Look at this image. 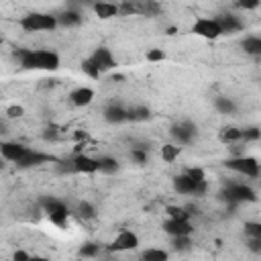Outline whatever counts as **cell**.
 Returning <instances> with one entry per match:
<instances>
[{"mask_svg": "<svg viewBox=\"0 0 261 261\" xmlns=\"http://www.w3.org/2000/svg\"><path fill=\"white\" fill-rule=\"evenodd\" d=\"M14 57L22 69H43V71L59 69V55L51 49H16Z\"/></svg>", "mask_w": 261, "mask_h": 261, "instance_id": "obj_1", "label": "cell"}, {"mask_svg": "<svg viewBox=\"0 0 261 261\" xmlns=\"http://www.w3.org/2000/svg\"><path fill=\"white\" fill-rule=\"evenodd\" d=\"M20 29L27 33H41V31H53L59 27L57 22V14H49V12H29L18 20Z\"/></svg>", "mask_w": 261, "mask_h": 261, "instance_id": "obj_2", "label": "cell"}, {"mask_svg": "<svg viewBox=\"0 0 261 261\" xmlns=\"http://www.w3.org/2000/svg\"><path fill=\"white\" fill-rule=\"evenodd\" d=\"M224 167L234 171V173H241L245 177H259L261 175V163L249 155H234V157L224 161Z\"/></svg>", "mask_w": 261, "mask_h": 261, "instance_id": "obj_3", "label": "cell"}, {"mask_svg": "<svg viewBox=\"0 0 261 261\" xmlns=\"http://www.w3.org/2000/svg\"><path fill=\"white\" fill-rule=\"evenodd\" d=\"M41 206H43V210L47 212L49 220H51L55 226H61V228L67 226L69 210H67V206H65L59 198H55V196H43V198H41Z\"/></svg>", "mask_w": 261, "mask_h": 261, "instance_id": "obj_4", "label": "cell"}, {"mask_svg": "<svg viewBox=\"0 0 261 261\" xmlns=\"http://www.w3.org/2000/svg\"><path fill=\"white\" fill-rule=\"evenodd\" d=\"M220 196L230 204H243V202H255L257 200L255 190L247 184H228L222 188Z\"/></svg>", "mask_w": 261, "mask_h": 261, "instance_id": "obj_5", "label": "cell"}, {"mask_svg": "<svg viewBox=\"0 0 261 261\" xmlns=\"http://www.w3.org/2000/svg\"><path fill=\"white\" fill-rule=\"evenodd\" d=\"M169 135L177 145H190L198 137V128H196V124L192 120H179V122L171 124Z\"/></svg>", "mask_w": 261, "mask_h": 261, "instance_id": "obj_6", "label": "cell"}, {"mask_svg": "<svg viewBox=\"0 0 261 261\" xmlns=\"http://www.w3.org/2000/svg\"><path fill=\"white\" fill-rule=\"evenodd\" d=\"M192 33L202 37V39L214 41V39H218L222 35V29H220V24H218V20L214 16L212 18H196V22L192 24Z\"/></svg>", "mask_w": 261, "mask_h": 261, "instance_id": "obj_7", "label": "cell"}, {"mask_svg": "<svg viewBox=\"0 0 261 261\" xmlns=\"http://www.w3.org/2000/svg\"><path fill=\"white\" fill-rule=\"evenodd\" d=\"M31 151V147L22 145V143H16V141H2L0 143V153L6 161H12V163H18L27 153Z\"/></svg>", "mask_w": 261, "mask_h": 261, "instance_id": "obj_8", "label": "cell"}, {"mask_svg": "<svg viewBox=\"0 0 261 261\" xmlns=\"http://www.w3.org/2000/svg\"><path fill=\"white\" fill-rule=\"evenodd\" d=\"M55 161H57V157H53V155H49V153H41V151L31 149V151L16 163V167H20V169H31V167H39V165H43V163H55Z\"/></svg>", "mask_w": 261, "mask_h": 261, "instance_id": "obj_9", "label": "cell"}, {"mask_svg": "<svg viewBox=\"0 0 261 261\" xmlns=\"http://www.w3.org/2000/svg\"><path fill=\"white\" fill-rule=\"evenodd\" d=\"M137 247H139V237L133 230H120L114 237L110 251H135Z\"/></svg>", "mask_w": 261, "mask_h": 261, "instance_id": "obj_10", "label": "cell"}, {"mask_svg": "<svg viewBox=\"0 0 261 261\" xmlns=\"http://www.w3.org/2000/svg\"><path fill=\"white\" fill-rule=\"evenodd\" d=\"M169 237H181V234H192L194 232V226L190 220H181V218H171L167 216V220L163 222L161 226Z\"/></svg>", "mask_w": 261, "mask_h": 261, "instance_id": "obj_11", "label": "cell"}, {"mask_svg": "<svg viewBox=\"0 0 261 261\" xmlns=\"http://www.w3.org/2000/svg\"><path fill=\"white\" fill-rule=\"evenodd\" d=\"M102 116H104V120H106L108 124H122V122H128V108H124L122 104L110 102V104L104 108Z\"/></svg>", "mask_w": 261, "mask_h": 261, "instance_id": "obj_12", "label": "cell"}, {"mask_svg": "<svg viewBox=\"0 0 261 261\" xmlns=\"http://www.w3.org/2000/svg\"><path fill=\"white\" fill-rule=\"evenodd\" d=\"M71 159H73L75 173L92 175V173L98 171V157H90V155H86V153H75Z\"/></svg>", "mask_w": 261, "mask_h": 261, "instance_id": "obj_13", "label": "cell"}, {"mask_svg": "<svg viewBox=\"0 0 261 261\" xmlns=\"http://www.w3.org/2000/svg\"><path fill=\"white\" fill-rule=\"evenodd\" d=\"M90 57L96 61V65L100 67L102 73H104V71H110V69L116 67V59H114V55L110 53L108 47H98V49H94V53H92Z\"/></svg>", "mask_w": 261, "mask_h": 261, "instance_id": "obj_14", "label": "cell"}, {"mask_svg": "<svg viewBox=\"0 0 261 261\" xmlns=\"http://www.w3.org/2000/svg\"><path fill=\"white\" fill-rule=\"evenodd\" d=\"M214 18L218 20V24L222 29V35H232V33L243 31V20L232 12H224V14H218Z\"/></svg>", "mask_w": 261, "mask_h": 261, "instance_id": "obj_15", "label": "cell"}, {"mask_svg": "<svg viewBox=\"0 0 261 261\" xmlns=\"http://www.w3.org/2000/svg\"><path fill=\"white\" fill-rule=\"evenodd\" d=\"M92 10H94L96 16L102 18V20H108V18H114L116 14H120L118 4L112 2V0H96L94 6H92Z\"/></svg>", "mask_w": 261, "mask_h": 261, "instance_id": "obj_16", "label": "cell"}, {"mask_svg": "<svg viewBox=\"0 0 261 261\" xmlns=\"http://www.w3.org/2000/svg\"><path fill=\"white\" fill-rule=\"evenodd\" d=\"M82 20H84L82 12H80L77 8H73V6H71V8H65V10H61V12L57 14V22H59V27H65V29L80 27Z\"/></svg>", "mask_w": 261, "mask_h": 261, "instance_id": "obj_17", "label": "cell"}, {"mask_svg": "<svg viewBox=\"0 0 261 261\" xmlns=\"http://www.w3.org/2000/svg\"><path fill=\"white\" fill-rule=\"evenodd\" d=\"M173 190L181 196H194V190H196V179H192L186 171L184 173H177L173 177Z\"/></svg>", "mask_w": 261, "mask_h": 261, "instance_id": "obj_18", "label": "cell"}, {"mask_svg": "<svg viewBox=\"0 0 261 261\" xmlns=\"http://www.w3.org/2000/svg\"><path fill=\"white\" fill-rule=\"evenodd\" d=\"M69 100H71L73 106H88V104H92V100H94V90L88 88V86H80V88L71 90Z\"/></svg>", "mask_w": 261, "mask_h": 261, "instance_id": "obj_19", "label": "cell"}, {"mask_svg": "<svg viewBox=\"0 0 261 261\" xmlns=\"http://www.w3.org/2000/svg\"><path fill=\"white\" fill-rule=\"evenodd\" d=\"M151 118V108L145 104H133L128 106V122H145Z\"/></svg>", "mask_w": 261, "mask_h": 261, "instance_id": "obj_20", "label": "cell"}, {"mask_svg": "<svg viewBox=\"0 0 261 261\" xmlns=\"http://www.w3.org/2000/svg\"><path fill=\"white\" fill-rule=\"evenodd\" d=\"M128 157H130V161H133L135 165H145V163L149 161V145H145V143L133 145Z\"/></svg>", "mask_w": 261, "mask_h": 261, "instance_id": "obj_21", "label": "cell"}, {"mask_svg": "<svg viewBox=\"0 0 261 261\" xmlns=\"http://www.w3.org/2000/svg\"><path fill=\"white\" fill-rule=\"evenodd\" d=\"M118 169H120L118 159H114V157H110V155L98 157V171H100V173H104V175H114V173H118Z\"/></svg>", "mask_w": 261, "mask_h": 261, "instance_id": "obj_22", "label": "cell"}, {"mask_svg": "<svg viewBox=\"0 0 261 261\" xmlns=\"http://www.w3.org/2000/svg\"><path fill=\"white\" fill-rule=\"evenodd\" d=\"M241 137H243V128H239V126H222L220 133H218V139H220L224 145L239 143Z\"/></svg>", "mask_w": 261, "mask_h": 261, "instance_id": "obj_23", "label": "cell"}, {"mask_svg": "<svg viewBox=\"0 0 261 261\" xmlns=\"http://www.w3.org/2000/svg\"><path fill=\"white\" fill-rule=\"evenodd\" d=\"M241 49L247 55H261V37L259 35H247L241 41Z\"/></svg>", "mask_w": 261, "mask_h": 261, "instance_id": "obj_24", "label": "cell"}, {"mask_svg": "<svg viewBox=\"0 0 261 261\" xmlns=\"http://www.w3.org/2000/svg\"><path fill=\"white\" fill-rule=\"evenodd\" d=\"M137 4V14H145V16H155L161 12V6L159 2L155 0H141V2H135Z\"/></svg>", "mask_w": 261, "mask_h": 261, "instance_id": "obj_25", "label": "cell"}, {"mask_svg": "<svg viewBox=\"0 0 261 261\" xmlns=\"http://www.w3.org/2000/svg\"><path fill=\"white\" fill-rule=\"evenodd\" d=\"M80 67H82V73H84V75H88L90 80H98V77L102 75L100 67L96 65V61H94L92 57H86V59H82Z\"/></svg>", "mask_w": 261, "mask_h": 261, "instance_id": "obj_26", "label": "cell"}, {"mask_svg": "<svg viewBox=\"0 0 261 261\" xmlns=\"http://www.w3.org/2000/svg\"><path fill=\"white\" fill-rule=\"evenodd\" d=\"M214 108H216L220 114H232V112L237 110V104H234V100L228 98V96H218V98H214Z\"/></svg>", "mask_w": 261, "mask_h": 261, "instance_id": "obj_27", "label": "cell"}, {"mask_svg": "<svg viewBox=\"0 0 261 261\" xmlns=\"http://www.w3.org/2000/svg\"><path fill=\"white\" fill-rule=\"evenodd\" d=\"M159 153H161V159H163V161L173 163V161L179 157V153H181V145H177V143H167V145L161 147Z\"/></svg>", "mask_w": 261, "mask_h": 261, "instance_id": "obj_28", "label": "cell"}, {"mask_svg": "<svg viewBox=\"0 0 261 261\" xmlns=\"http://www.w3.org/2000/svg\"><path fill=\"white\" fill-rule=\"evenodd\" d=\"M171 249L177 253H186L192 249V239L190 234H181V237H171Z\"/></svg>", "mask_w": 261, "mask_h": 261, "instance_id": "obj_29", "label": "cell"}, {"mask_svg": "<svg viewBox=\"0 0 261 261\" xmlns=\"http://www.w3.org/2000/svg\"><path fill=\"white\" fill-rule=\"evenodd\" d=\"M167 257H169L167 251H163V249H155V247L145 249V251L141 253V259H145V261H165Z\"/></svg>", "mask_w": 261, "mask_h": 261, "instance_id": "obj_30", "label": "cell"}, {"mask_svg": "<svg viewBox=\"0 0 261 261\" xmlns=\"http://www.w3.org/2000/svg\"><path fill=\"white\" fill-rule=\"evenodd\" d=\"M53 165H55V173H59V175H69V173H75L73 159H57Z\"/></svg>", "mask_w": 261, "mask_h": 261, "instance_id": "obj_31", "label": "cell"}, {"mask_svg": "<svg viewBox=\"0 0 261 261\" xmlns=\"http://www.w3.org/2000/svg\"><path fill=\"white\" fill-rule=\"evenodd\" d=\"M77 255H80V257L94 259V257L100 255V245H98V243H84V245L77 249Z\"/></svg>", "mask_w": 261, "mask_h": 261, "instance_id": "obj_32", "label": "cell"}, {"mask_svg": "<svg viewBox=\"0 0 261 261\" xmlns=\"http://www.w3.org/2000/svg\"><path fill=\"white\" fill-rule=\"evenodd\" d=\"M77 214H80L82 220H92V218L96 216V208H94L90 202L82 200V202L77 204Z\"/></svg>", "mask_w": 261, "mask_h": 261, "instance_id": "obj_33", "label": "cell"}, {"mask_svg": "<svg viewBox=\"0 0 261 261\" xmlns=\"http://www.w3.org/2000/svg\"><path fill=\"white\" fill-rule=\"evenodd\" d=\"M259 139H261V128L259 126H245L243 128V137H241L243 143H255Z\"/></svg>", "mask_w": 261, "mask_h": 261, "instance_id": "obj_34", "label": "cell"}, {"mask_svg": "<svg viewBox=\"0 0 261 261\" xmlns=\"http://www.w3.org/2000/svg\"><path fill=\"white\" fill-rule=\"evenodd\" d=\"M167 216L171 218H181V220H190V212L186 210V206H167L165 208Z\"/></svg>", "mask_w": 261, "mask_h": 261, "instance_id": "obj_35", "label": "cell"}, {"mask_svg": "<svg viewBox=\"0 0 261 261\" xmlns=\"http://www.w3.org/2000/svg\"><path fill=\"white\" fill-rule=\"evenodd\" d=\"M243 228H245L247 239L249 237H261V222H257V220H247L243 224Z\"/></svg>", "mask_w": 261, "mask_h": 261, "instance_id": "obj_36", "label": "cell"}, {"mask_svg": "<svg viewBox=\"0 0 261 261\" xmlns=\"http://www.w3.org/2000/svg\"><path fill=\"white\" fill-rule=\"evenodd\" d=\"M118 8H120V14H124V16H130V14H137V4H135L133 0H120V4H118Z\"/></svg>", "mask_w": 261, "mask_h": 261, "instance_id": "obj_37", "label": "cell"}, {"mask_svg": "<svg viewBox=\"0 0 261 261\" xmlns=\"http://www.w3.org/2000/svg\"><path fill=\"white\" fill-rule=\"evenodd\" d=\"M20 116H24V108L20 104H10L6 108V118H20Z\"/></svg>", "mask_w": 261, "mask_h": 261, "instance_id": "obj_38", "label": "cell"}, {"mask_svg": "<svg viewBox=\"0 0 261 261\" xmlns=\"http://www.w3.org/2000/svg\"><path fill=\"white\" fill-rule=\"evenodd\" d=\"M145 57H147V61L157 63V61H163L165 59V53H163V49H149Z\"/></svg>", "mask_w": 261, "mask_h": 261, "instance_id": "obj_39", "label": "cell"}, {"mask_svg": "<svg viewBox=\"0 0 261 261\" xmlns=\"http://www.w3.org/2000/svg\"><path fill=\"white\" fill-rule=\"evenodd\" d=\"M186 173H188L192 179H196V181L206 179V171H204L202 167H190V169H186Z\"/></svg>", "mask_w": 261, "mask_h": 261, "instance_id": "obj_40", "label": "cell"}, {"mask_svg": "<svg viewBox=\"0 0 261 261\" xmlns=\"http://www.w3.org/2000/svg\"><path fill=\"white\" fill-rule=\"evenodd\" d=\"M259 4H261V0H237V6L243 10H255V8H259Z\"/></svg>", "mask_w": 261, "mask_h": 261, "instance_id": "obj_41", "label": "cell"}, {"mask_svg": "<svg viewBox=\"0 0 261 261\" xmlns=\"http://www.w3.org/2000/svg\"><path fill=\"white\" fill-rule=\"evenodd\" d=\"M247 247H249L251 253H261V237H249Z\"/></svg>", "mask_w": 261, "mask_h": 261, "instance_id": "obj_42", "label": "cell"}, {"mask_svg": "<svg viewBox=\"0 0 261 261\" xmlns=\"http://www.w3.org/2000/svg\"><path fill=\"white\" fill-rule=\"evenodd\" d=\"M12 259H14V261H29V259H31V255H29L27 251H14Z\"/></svg>", "mask_w": 261, "mask_h": 261, "instance_id": "obj_43", "label": "cell"}, {"mask_svg": "<svg viewBox=\"0 0 261 261\" xmlns=\"http://www.w3.org/2000/svg\"><path fill=\"white\" fill-rule=\"evenodd\" d=\"M43 139H57V130L55 128H45V133H43Z\"/></svg>", "mask_w": 261, "mask_h": 261, "instance_id": "obj_44", "label": "cell"}, {"mask_svg": "<svg viewBox=\"0 0 261 261\" xmlns=\"http://www.w3.org/2000/svg\"><path fill=\"white\" fill-rule=\"evenodd\" d=\"M133 2H141V0H133Z\"/></svg>", "mask_w": 261, "mask_h": 261, "instance_id": "obj_45", "label": "cell"}]
</instances>
